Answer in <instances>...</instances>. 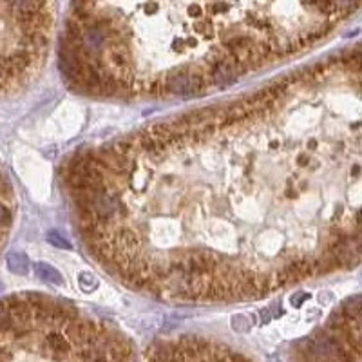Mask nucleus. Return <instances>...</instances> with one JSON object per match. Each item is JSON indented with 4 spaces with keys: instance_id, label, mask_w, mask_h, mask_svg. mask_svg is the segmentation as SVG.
<instances>
[{
    "instance_id": "3",
    "label": "nucleus",
    "mask_w": 362,
    "mask_h": 362,
    "mask_svg": "<svg viewBox=\"0 0 362 362\" xmlns=\"http://www.w3.org/2000/svg\"><path fill=\"white\" fill-rule=\"evenodd\" d=\"M36 275L38 279H42L44 283L49 284H64V279L60 275V272L56 268H53L47 263H38L36 264Z\"/></svg>"
},
{
    "instance_id": "6",
    "label": "nucleus",
    "mask_w": 362,
    "mask_h": 362,
    "mask_svg": "<svg viewBox=\"0 0 362 362\" xmlns=\"http://www.w3.org/2000/svg\"><path fill=\"white\" fill-rule=\"evenodd\" d=\"M47 241L51 245H55V247H60V248H71V243H67L64 237L60 234H55V232H51V234L47 235Z\"/></svg>"
},
{
    "instance_id": "5",
    "label": "nucleus",
    "mask_w": 362,
    "mask_h": 362,
    "mask_svg": "<svg viewBox=\"0 0 362 362\" xmlns=\"http://www.w3.org/2000/svg\"><path fill=\"white\" fill-rule=\"evenodd\" d=\"M80 284H82V290H85V292H91V290H94L96 288V281H94V277H92L91 274H80Z\"/></svg>"
},
{
    "instance_id": "1",
    "label": "nucleus",
    "mask_w": 362,
    "mask_h": 362,
    "mask_svg": "<svg viewBox=\"0 0 362 362\" xmlns=\"http://www.w3.org/2000/svg\"><path fill=\"white\" fill-rule=\"evenodd\" d=\"M84 247L174 303L257 299L360 263V49L65 165Z\"/></svg>"
},
{
    "instance_id": "4",
    "label": "nucleus",
    "mask_w": 362,
    "mask_h": 362,
    "mask_svg": "<svg viewBox=\"0 0 362 362\" xmlns=\"http://www.w3.org/2000/svg\"><path fill=\"white\" fill-rule=\"evenodd\" d=\"M8 267L11 272L18 275H24L29 272V259L24 254H11L8 257Z\"/></svg>"
},
{
    "instance_id": "2",
    "label": "nucleus",
    "mask_w": 362,
    "mask_h": 362,
    "mask_svg": "<svg viewBox=\"0 0 362 362\" xmlns=\"http://www.w3.org/2000/svg\"><path fill=\"white\" fill-rule=\"evenodd\" d=\"M13 219H15V194L8 176L0 167V250L4 248L6 239L11 232Z\"/></svg>"
}]
</instances>
